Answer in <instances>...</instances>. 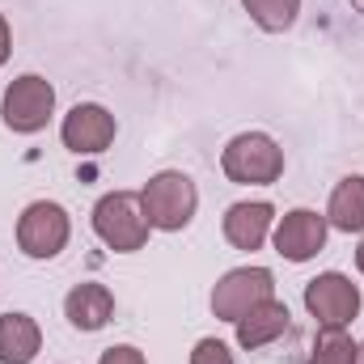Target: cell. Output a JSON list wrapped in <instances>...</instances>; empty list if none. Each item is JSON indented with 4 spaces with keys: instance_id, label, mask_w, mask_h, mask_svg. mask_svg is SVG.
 Masks as SVG:
<instances>
[{
    "instance_id": "obj_1",
    "label": "cell",
    "mask_w": 364,
    "mask_h": 364,
    "mask_svg": "<svg viewBox=\"0 0 364 364\" xmlns=\"http://www.w3.org/2000/svg\"><path fill=\"white\" fill-rule=\"evenodd\" d=\"M140 208H144V220L149 229H161V233H178L195 220V208H199V191L195 182L186 178L182 170H161L144 182L140 191Z\"/></svg>"
},
{
    "instance_id": "obj_2",
    "label": "cell",
    "mask_w": 364,
    "mask_h": 364,
    "mask_svg": "<svg viewBox=\"0 0 364 364\" xmlns=\"http://www.w3.org/2000/svg\"><path fill=\"white\" fill-rule=\"evenodd\" d=\"M93 233L114 255H136L149 242V220L136 191H110L93 203Z\"/></svg>"
},
{
    "instance_id": "obj_3",
    "label": "cell",
    "mask_w": 364,
    "mask_h": 364,
    "mask_svg": "<svg viewBox=\"0 0 364 364\" xmlns=\"http://www.w3.org/2000/svg\"><path fill=\"white\" fill-rule=\"evenodd\" d=\"M225 178L237 186H272L284 174V149L275 144L267 132H242L225 144L220 153Z\"/></svg>"
},
{
    "instance_id": "obj_4",
    "label": "cell",
    "mask_w": 364,
    "mask_h": 364,
    "mask_svg": "<svg viewBox=\"0 0 364 364\" xmlns=\"http://www.w3.org/2000/svg\"><path fill=\"white\" fill-rule=\"evenodd\" d=\"M55 114V90L47 77L38 73H26L17 77L4 97H0V123L13 132V136H34L47 127V119Z\"/></svg>"
},
{
    "instance_id": "obj_5",
    "label": "cell",
    "mask_w": 364,
    "mask_h": 364,
    "mask_svg": "<svg viewBox=\"0 0 364 364\" xmlns=\"http://www.w3.org/2000/svg\"><path fill=\"white\" fill-rule=\"evenodd\" d=\"M68 237H73V220H68V212H64L60 203H51V199H34V203L17 216V246H21L26 259L47 263V259H55V255L68 246Z\"/></svg>"
},
{
    "instance_id": "obj_6",
    "label": "cell",
    "mask_w": 364,
    "mask_h": 364,
    "mask_svg": "<svg viewBox=\"0 0 364 364\" xmlns=\"http://www.w3.org/2000/svg\"><path fill=\"white\" fill-rule=\"evenodd\" d=\"M275 296V275L267 267H233L212 288V314L220 322H242L255 305Z\"/></svg>"
},
{
    "instance_id": "obj_7",
    "label": "cell",
    "mask_w": 364,
    "mask_h": 364,
    "mask_svg": "<svg viewBox=\"0 0 364 364\" xmlns=\"http://www.w3.org/2000/svg\"><path fill=\"white\" fill-rule=\"evenodd\" d=\"M305 309L318 326H352L360 314V288L343 272H322L305 284Z\"/></svg>"
},
{
    "instance_id": "obj_8",
    "label": "cell",
    "mask_w": 364,
    "mask_h": 364,
    "mask_svg": "<svg viewBox=\"0 0 364 364\" xmlns=\"http://www.w3.org/2000/svg\"><path fill=\"white\" fill-rule=\"evenodd\" d=\"M60 140L77 157H97L114 144V114L97 102H77L60 123Z\"/></svg>"
},
{
    "instance_id": "obj_9",
    "label": "cell",
    "mask_w": 364,
    "mask_h": 364,
    "mask_svg": "<svg viewBox=\"0 0 364 364\" xmlns=\"http://www.w3.org/2000/svg\"><path fill=\"white\" fill-rule=\"evenodd\" d=\"M326 233H331V225H326L322 212H314V208H292V212H284V216L275 220L272 242L288 263H309V259L326 246Z\"/></svg>"
},
{
    "instance_id": "obj_10",
    "label": "cell",
    "mask_w": 364,
    "mask_h": 364,
    "mask_svg": "<svg viewBox=\"0 0 364 364\" xmlns=\"http://www.w3.org/2000/svg\"><path fill=\"white\" fill-rule=\"evenodd\" d=\"M64 318L81 331V335H93V331H102L110 318H114V292L106 288V284H77L68 296H64Z\"/></svg>"
},
{
    "instance_id": "obj_11",
    "label": "cell",
    "mask_w": 364,
    "mask_h": 364,
    "mask_svg": "<svg viewBox=\"0 0 364 364\" xmlns=\"http://www.w3.org/2000/svg\"><path fill=\"white\" fill-rule=\"evenodd\" d=\"M275 225V208L267 199H255V203H233L225 212V237L233 250H259L267 242Z\"/></svg>"
},
{
    "instance_id": "obj_12",
    "label": "cell",
    "mask_w": 364,
    "mask_h": 364,
    "mask_svg": "<svg viewBox=\"0 0 364 364\" xmlns=\"http://www.w3.org/2000/svg\"><path fill=\"white\" fill-rule=\"evenodd\" d=\"M288 305L284 301H263V305H255L242 322H233L237 326V343L246 348V352H259V348H267V343H275L284 331H288Z\"/></svg>"
},
{
    "instance_id": "obj_13",
    "label": "cell",
    "mask_w": 364,
    "mask_h": 364,
    "mask_svg": "<svg viewBox=\"0 0 364 364\" xmlns=\"http://www.w3.org/2000/svg\"><path fill=\"white\" fill-rule=\"evenodd\" d=\"M43 348V331L30 314H0V364H30Z\"/></svg>"
},
{
    "instance_id": "obj_14",
    "label": "cell",
    "mask_w": 364,
    "mask_h": 364,
    "mask_svg": "<svg viewBox=\"0 0 364 364\" xmlns=\"http://www.w3.org/2000/svg\"><path fill=\"white\" fill-rule=\"evenodd\" d=\"M326 225L339 233H364V174H348L331 191Z\"/></svg>"
},
{
    "instance_id": "obj_15",
    "label": "cell",
    "mask_w": 364,
    "mask_h": 364,
    "mask_svg": "<svg viewBox=\"0 0 364 364\" xmlns=\"http://www.w3.org/2000/svg\"><path fill=\"white\" fill-rule=\"evenodd\" d=\"M309 364H360V343L348 335V326H322L314 339Z\"/></svg>"
},
{
    "instance_id": "obj_16",
    "label": "cell",
    "mask_w": 364,
    "mask_h": 364,
    "mask_svg": "<svg viewBox=\"0 0 364 364\" xmlns=\"http://www.w3.org/2000/svg\"><path fill=\"white\" fill-rule=\"evenodd\" d=\"M242 4H246L250 21L267 34H284L301 13V0H242Z\"/></svg>"
},
{
    "instance_id": "obj_17",
    "label": "cell",
    "mask_w": 364,
    "mask_h": 364,
    "mask_svg": "<svg viewBox=\"0 0 364 364\" xmlns=\"http://www.w3.org/2000/svg\"><path fill=\"white\" fill-rule=\"evenodd\" d=\"M191 364H233V352L220 339H199L195 352H191Z\"/></svg>"
},
{
    "instance_id": "obj_18",
    "label": "cell",
    "mask_w": 364,
    "mask_h": 364,
    "mask_svg": "<svg viewBox=\"0 0 364 364\" xmlns=\"http://www.w3.org/2000/svg\"><path fill=\"white\" fill-rule=\"evenodd\" d=\"M97 364H149V360H144V352H140V348H132V343H119V348H106Z\"/></svg>"
},
{
    "instance_id": "obj_19",
    "label": "cell",
    "mask_w": 364,
    "mask_h": 364,
    "mask_svg": "<svg viewBox=\"0 0 364 364\" xmlns=\"http://www.w3.org/2000/svg\"><path fill=\"white\" fill-rule=\"evenodd\" d=\"M9 55H13V30H9V21H4V13H0V68L9 64Z\"/></svg>"
},
{
    "instance_id": "obj_20",
    "label": "cell",
    "mask_w": 364,
    "mask_h": 364,
    "mask_svg": "<svg viewBox=\"0 0 364 364\" xmlns=\"http://www.w3.org/2000/svg\"><path fill=\"white\" fill-rule=\"evenodd\" d=\"M356 267H360V275H364V242L356 246Z\"/></svg>"
},
{
    "instance_id": "obj_21",
    "label": "cell",
    "mask_w": 364,
    "mask_h": 364,
    "mask_svg": "<svg viewBox=\"0 0 364 364\" xmlns=\"http://www.w3.org/2000/svg\"><path fill=\"white\" fill-rule=\"evenodd\" d=\"M352 9H360V13H364V0H352Z\"/></svg>"
},
{
    "instance_id": "obj_22",
    "label": "cell",
    "mask_w": 364,
    "mask_h": 364,
    "mask_svg": "<svg viewBox=\"0 0 364 364\" xmlns=\"http://www.w3.org/2000/svg\"><path fill=\"white\" fill-rule=\"evenodd\" d=\"M360 364H364V343H360Z\"/></svg>"
}]
</instances>
